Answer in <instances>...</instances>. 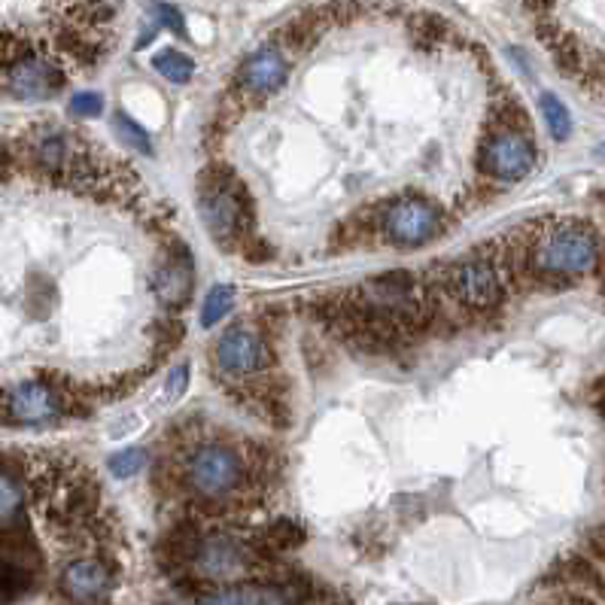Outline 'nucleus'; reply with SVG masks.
Masks as SVG:
<instances>
[{
    "label": "nucleus",
    "mask_w": 605,
    "mask_h": 605,
    "mask_svg": "<svg viewBox=\"0 0 605 605\" xmlns=\"http://www.w3.org/2000/svg\"><path fill=\"white\" fill-rule=\"evenodd\" d=\"M186 487L204 502H222L256 481V466L247 453L225 441H204L189 450L183 463Z\"/></svg>",
    "instance_id": "nucleus-1"
},
{
    "label": "nucleus",
    "mask_w": 605,
    "mask_h": 605,
    "mask_svg": "<svg viewBox=\"0 0 605 605\" xmlns=\"http://www.w3.org/2000/svg\"><path fill=\"white\" fill-rule=\"evenodd\" d=\"M198 207H201V219L207 225V232L213 235V241L222 250H235L244 247L250 235V195L244 192V186L229 174V171H207L201 180V192H198Z\"/></svg>",
    "instance_id": "nucleus-2"
},
{
    "label": "nucleus",
    "mask_w": 605,
    "mask_h": 605,
    "mask_svg": "<svg viewBox=\"0 0 605 605\" xmlns=\"http://www.w3.org/2000/svg\"><path fill=\"white\" fill-rule=\"evenodd\" d=\"M533 265L551 277H581L599 265V241L581 222H557L533 247Z\"/></svg>",
    "instance_id": "nucleus-3"
},
{
    "label": "nucleus",
    "mask_w": 605,
    "mask_h": 605,
    "mask_svg": "<svg viewBox=\"0 0 605 605\" xmlns=\"http://www.w3.org/2000/svg\"><path fill=\"white\" fill-rule=\"evenodd\" d=\"M64 83H67V73L61 58L43 52V46L22 55L0 73V86L16 101H49L64 89Z\"/></svg>",
    "instance_id": "nucleus-4"
},
{
    "label": "nucleus",
    "mask_w": 605,
    "mask_h": 605,
    "mask_svg": "<svg viewBox=\"0 0 605 605\" xmlns=\"http://www.w3.org/2000/svg\"><path fill=\"white\" fill-rule=\"evenodd\" d=\"M216 371L225 381H253L271 368V347L265 335L247 326L225 329L216 341Z\"/></svg>",
    "instance_id": "nucleus-5"
},
{
    "label": "nucleus",
    "mask_w": 605,
    "mask_h": 605,
    "mask_svg": "<svg viewBox=\"0 0 605 605\" xmlns=\"http://www.w3.org/2000/svg\"><path fill=\"white\" fill-rule=\"evenodd\" d=\"M64 408H67L64 393L46 381H22L0 393V420L4 423H22V426L52 423L55 417L64 414Z\"/></svg>",
    "instance_id": "nucleus-6"
},
{
    "label": "nucleus",
    "mask_w": 605,
    "mask_h": 605,
    "mask_svg": "<svg viewBox=\"0 0 605 605\" xmlns=\"http://www.w3.org/2000/svg\"><path fill=\"white\" fill-rule=\"evenodd\" d=\"M192 563L210 581H232L244 578L253 569L256 551L232 533H213L198 542Z\"/></svg>",
    "instance_id": "nucleus-7"
},
{
    "label": "nucleus",
    "mask_w": 605,
    "mask_h": 605,
    "mask_svg": "<svg viewBox=\"0 0 605 605\" xmlns=\"http://www.w3.org/2000/svg\"><path fill=\"white\" fill-rule=\"evenodd\" d=\"M481 168L490 177L505 180V183L523 180L536 168V146L517 128H502L487 137V143L481 149Z\"/></svg>",
    "instance_id": "nucleus-8"
},
{
    "label": "nucleus",
    "mask_w": 605,
    "mask_h": 605,
    "mask_svg": "<svg viewBox=\"0 0 605 605\" xmlns=\"http://www.w3.org/2000/svg\"><path fill=\"white\" fill-rule=\"evenodd\" d=\"M441 229V213L420 198H399L384 210V235L396 247H420Z\"/></svg>",
    "instance_id": "nucleus-9"
},
{
    "label": "nucleus",
    "mask_w": 605,
    "mask_h": 605,
    "mask_svg": "<svg viewBox=\"0 0 605 605\" xmlns=\"http://www.w3.org/2000/svg\"><path fill=\"white\" fill-rule=\"evenodd\" d=\"M450 286L466 308L487 311L502 301V277H499L496 265L490 259H481V256H469V259L453 265Z\"/></svg>",
    "instance_id": "nucleus-10"
},
{
    "label": "nucleus",
    "mask_w": 605,
    "mask_h": 605,
    "mask_svg": "<svg viewBox=\"0 0 605 605\" xmlns=\"http://www.w3.org/2000/svg\"><path fill=\"white\" fill-rule=\"evenodd\" d=\"M286 80H289V58L280 46L271 43L244 58L238 70V92L253 101H265L277 95L286 86Z\"/></svg>",
    "instance_id": "nucleus-11"
},
{
    "label": "nucleus",
    "mask_w": 605,
    "mask_h": 605,
    "mask_svg": "<svg viewBox=\"0 0 605 605\" xmlns=\"http://www.w3.org/2000/svg\"><path fill=\"white\" fill-rule=\"evenodd\" d=\"M113 587V572L107 563L95 557L70 560L61 572V590L70 602L77 605H98Z\"/></svg>",
    "instance_id": "nucleus-12"
},
{
    "label": "nucleus",
    "mask_w": 605,
    "mask_h": 605,
    "mask_svg": "<svg viewBox=\"0 0 605 605\" xmlns=\"http://www.w3.org/2000/svg\"><path fill=\"white\" fill-rule=\"evenodd\" d=\"M153 289H156L162 305L171 311H180L189 305V298H192V259H189V250L183 244H174L171 256L156 268Z\"/></svg>",
    "instance_id": "nucleus-13"
},
{
    "label": "nucleus",
    "mask_w": 605,
    "mask_h": 605,
    "mask_svg": "<svg viewBox=\"0 0 605 605\" xmlns=\"http://www.w3.org/2000/svg\"><path fill=\"white\" fill-rule=\"evenodd\" d=\"M31 587H34V578L22 563L0 557V605L22 599Z\"/></svg>",
    "instance_id": "nucleus-14"
},
{
    "label": "nucleus",
    "mask_w": 605,
    "mask_h": 605,
    "mask_svg": "<svg viewBox=\"0 0 605 605\" xmlns=\"http://www.w3.org/2000/svg\"><path fill=\"white\" fill-rule=\"evenodd\" d=\"M235 308V286L229 283H219L207 292L204 298V308H201V326L204 329H213L225 314Z\"/></svg>",
    "instance_id": "nucleus-15"
},
{
    "label": "nucleus",
    "mask_w": 605,
    "mask_h": 605,
    "mask_svg": "<svg viewBox=\"0 0 605 605\" xmlns=\"http://www.w3.org/2000/svg\"><path fill=\"white\" fill-rule=\"evenodd\" d=\"M153 67L162 73L165 80H171V83H189L192 73H195V61L186 52H177V49H162L153 58Z\"/></svg>",
    "instance_id": "nucleus-16"
},
{
    "label": "nucleus",
    "mask_w": 605,
    "mask_h": 605,
    "mask_svg": "<svg viewBox=\"0 0 605 605\" xmlns=\"http://www.w3.org/2000/svg\"><path fill=\"white\" fill-rule=\"evenodd\" d=\"M305 529H301L295 520H274L268 529H265V545L274 548V551H292L298 545H305Z\"/></svg>",
    "instance_id": "nucleus-17"
},
{
    "label": "nucleus",
    "mask_w": 605,
    "mask_h": 605,
    "mask_svg": "<svg viewBox=\"0 0 605 605\" xmlns=\"http://www.w3.org/2000/svg\"><path fill=\"white\" fill-rule=\"evenodd\" d=\"M539 107H542V116H545V125L551 131L554 140H569L572 134V116L566 110V104L554 95H542L539 98Z\"/></svg>",
    "instance_id": "nucleus-18"
},
{
    "label": "nucleus",
    "mask_w": 605,
    "mask_h": 605,
    "mask_svg": "<svg viewBox=\"0 0 605 605\" xmlns=\"http://www.w3.org/2000/svg\"><path fill=\"white\" fill-rule=\"evenodd\" d=\"M411 31H414V40H417L420 46H435V43H444V40H447V34H450L447 22H444V19H438L435 13H420V16H414Z\"/></svg>",
    "instance_id": "nucleus-19"
},
{
    "label": "nucleus",
    "mask_w": 605,
    "mask_h": 605,
    "mask_svg": "<svg viewBox=\"0 0 605 605\" xmlns=\"http://www.w3.org/2000/svg\"><path fill=\"white\" fill-rule=\"evenodd\" d=\"M113 125H116V131H119V137L128 143V146H134L137 153H143V156H149L153 153V143H149V134L131 119V116H125L122 110L116 113V119H113Z\"/></svg>",
    "instance_id": "nucleus-20"
},
{
    "label": "nucleus",
    "mask_w": 605,
    "mask_h": 605,
    "mask_svg": "<svg viewBox=\"0 0 605 605\" xmlns=\"http://www.w3.org/2000/svg\"><path fill=\"white\" fill-rule=\"evenodd\" d=\"M143 466H146V450H140V447L119 450L116 457L110 460V472H113V478H119V481L134 478Z\"/></svg>",
    "instance_id": "nucleus-21"
},
{
    "label": "nucleus",
    "mask_w": 605,
    "mask_h": 605,
    "mask_svg": "<svg viewBox=\"0 0 605 605\" xmlns=\"http://www.w3.org/2000/svg\"><path fill=\"white\" fill-rule=\"evenodd\" d=\"M55 298H58V292L49 280H34L28 286V308L34 317H46L49 308H55Z\"/></svg>",
    "instance_id": "nucleus-22"
},
{
    "label": "nucleus",
    "mask_w": 605,
    "mask_h": 605,
    "mask_svg": "<svg viewBox=\"0 0 605 605\" xmlns=\"http://www.w3.org/2000/svg\"><path fill=\"white\" fill-rule=\"evenodd\" d=\"M70 113L73 116H101L104 113V98L98 92H80L70 98Z\"/></svg>",
    "instance_id": "nucleus-23"
},
{
    "label": "nucleus",
    "mask_w": 605,
    "mask_h": 605,
    "mask_svg": "<svg viewBox=\"0 0 605 605\" xmlns=\"http://www.w3.org/2000/svg\"><path fill=\"white\" fill-rule=\"evenodd\" d=\"M153 19H156V28H168L174 34H186L180 10L171 7V4H153Z\"/></svg>",
    "instance_id": "nucleus-24"
},
{
    "label": "nucleus",
    "mask_w": 605,
    "mask_h": 605,
    "mask_svg": "<svg viewBox=\"0 0 605 605\" xmlns=\"http://www.w3.org/2000/svg\"><path fill=\"white\" fill-rule=\"evenodd\" d=\"M198 605H250V593L247 587H232V590H219L204 596Z\"/></svg>",
    "instance_id": "nucleus-25"
},
{
    "label": "nucleus",
    "mask_w": 605,
    "mask_h": 605,
    "mask_svg": "<svg viewBox=\"0 0 605 605\" xmlns=\"http://www.w3.org/2000/svg\"><path fill=\"white\" fill-rule=\"evenodd\" d=\"M186 384H189V365H177V368L168 374V381H165V399H168V402H177V399L186 393Z\"/></svg>",
    "instance_id": "nucleus-26"
},
{
    "label": "nucleus",
    "mask_w": 605,
    "mask_h": 605,
    "mask_svg": "<svg viewBox=\"0 0 605 605\" xmlns=\"http://www.w3.org/2000/svg\"><path fill=\"white\" fill-rule=\"evenodd\" d=\"M523 4L533 10V13H542V10H548L554 4V0H523Z\"/></svg>",
    "instance_id": "nucleus-27"
},
{
    "label": "nucleus",
    "mask_w": 605,
    "mask_h": 605,
    "mask_svg": "<svg viewBox=\"0 0 605 605\" xmlns=\"http://www.w3.org/2000/svg\"><path fill=\"white\" fill-rule=\"evenodd\" d=\"M596 156H605V146H599V149H596Z\"/></svg>",
    "instance_id": "nucleus-28"
}]
</instances>
